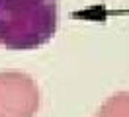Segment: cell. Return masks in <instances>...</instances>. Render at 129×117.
<instances>
[{
  "label": "cell",
  "mask_w": 129,
  "mask_h": 117,
  "mask_svg": "<svg viewBox=\"0 0 129 117\" xmlns=\"http://www.w3.org/2000/svg\"><path fill=\"white\" fill-rule=\"evenodd\" d=\"M59 25L57 0H0V45L31 51L49 43Z\"/></svg>",
  "instance_id": "obj_1"
},
{
  "label": "cell",
  "mask_w": 129,
  "mask_h": 117,
  "mask_svg": "<svg viewBox=\"0 0 129 117\" xmlns=\"http://www.w3.org/2000/svg\"><path fill=\"white\" fill-rule=\"evenodd\" d=\"M41 105L37 82L20 70L0 72V117H35Z\"/></svg>",
  "instance_id": "obj_2"
},
{
  "label": "cell",
  "mask_w": 129,
  "mask_h": 117,
  "mask_svg": "<svg viewBox=\"0 0 129 117\" xmlns=\"http://www.w3.org/2000/svg\"><path fill=\"white\" fill-rule=\"evenodd\" d=\"M96 117H129V92H117L100 105Z\"/></svg>",
  "instance_id": "obj_3"
}]
</instances>
